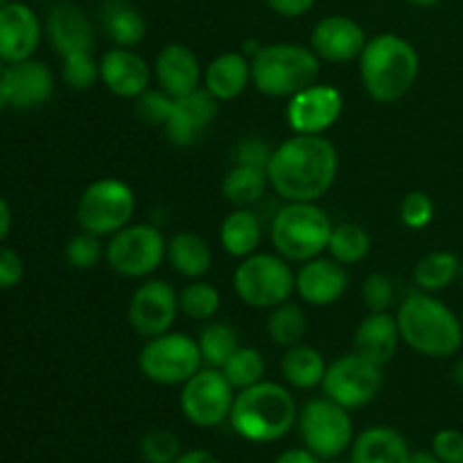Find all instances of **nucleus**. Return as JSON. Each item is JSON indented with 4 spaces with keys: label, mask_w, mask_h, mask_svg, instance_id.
<instances>
[{
    "label": "nucleus",
    "mask_w": 463,
    "mask_h": 463,
    "mask_svg": "<svg viewBox=\"0 0 463 463\" xmlns=\"http://www.w3.org/2000/svg\"><path fill=\"white\" fill-rule=\"evenodd\" d=\"M459 279L463 280V260H461V267H459Z\"/></svg>",
    "instance_id": "56"
},
{
    "label": "nucleus",
    "mask_w": 463,
    "mask_h": 463,
    "mask_svg": "<svg viewBox=\"0 0 463 463\" xmlns=\"http://www.w3.org/2000/svg\"><path fill=\"white\" fill-rule=\"evenodd\" d=\"M267 188H269V176L265 167L242 165V163H235L222 181V194L235 208H249L258 203L265 197Z\"/></svg>",
    "instance_id": "30"
},
{
    "label": "nucleus",
    "mask_w": 463,
    "mask_h": 463,
    "mask_svg": "<svg viewBox=\"0 0 463 463\" xmlns=\"http://www.w3.org/2000/svg\"><path fill=\"white\" fill-rule=\"evenodd\" d=\"M184 455L181 441L172 430L154 428L140 441V457L145 463H175Z\"/></svg>",
    "instance_id": "40"
},
{
    "label": "nucleus",
    "mask_w": 463,
    "mask_h": 463,
    "mask_svg": "<svg viewBox=\"0 0 463 463\" xmlns=\"http://www.w3.org/2000/svg\"><path fill=\"white\" fill-rule=\"evenodd\" d=\"M333 226L319 203L288 202L271 220V247L288 262L303 265L312 258L324 256Z\"/></svg>",
    "instance_id": "6"
},
{
    "label": "nucleus",
    "mask_w": 463,
    "mask_h": 463,
    "mask_svg": "<svg viewBox=\"0 0 463 463\" xmlns=\"http://www.w3.org/2000/svg\"><path fill=\"white\" fill-rule=\"evenodd\" d=\"M5 68H7V63H5L3 57H0V75H3V72H5Z\"/></svg>",
    "instance_id": "55"
},
{
    "label": "nucleus",
    "mask_w": 463,
    "mask_h": 463,
    "mask_svg": "<svg viewBox=\"0 0 463 463\" xmlns=\"http://www.w3.org/2000/svg\"><path fill=\"white\" fill-rule=\"evenodd\" d=\"M167 240L152 224H127L107 242L104 260L125 279H147L163 265Z\"/></svg>",
    "instance_id": "11"
},
{
    "label": "nucleus",
    "mask_w": 463,
    "mask_h": 463,
    "mask_svg": "<svg viewBox=\"0 0 463 463\" xmlns=\"http://www.w3.org/2000/svg\"><path fill=\"white\" fill-rule=\"evenodd\" d=\"M326 369H328V362L324 360V355L315 346H307L303 342L297 344V346L285 348L283 357H280V375H283V380L289 387L301 389V392L321 387Z\"/></svg>",
    "instance_id": "29"
},
{
    "label": "nucleus",
    "mask_w": 463,
    "mask_h": 463,
    "mask_svg": "<svg viewBox=\"0 0 463 463\" xmlns=\"http://www.w3.org/2000/svg\"><path fill=\"white\" fill-rule=\"evenodd\" d=\"M45 32L59 57L75 52H93L95 32L84 9L72 3H59L50 9Z\"/></svg>",
    "instance_id": "23"
},
{
    "label": "nucleus",
    "mask_w": 463,
    "mask_h": 463,
    "mask_svg": "<svg viewBox=\"0 0 463 463\" xmlns=\"http://www.w3.org/2000/svg\"><path fill=\"white\" fill-rule=\"evenodd\" d=\"M405 3L414 5V7H434V5H439L441 0H405Z\"/></svg>",
    "instance_id": "53"
},
{
    "label": "nucleus",
    "mask_w": 463,
    "mask_h": 463,
    "mask_svg": "<svg viewBox=\"0 0 463 463\" xmlns=\"http://www.w3.org/2000/svg\"><path fill=\"white\" fill-rule=\"evenodd\" d=\"M63 84L75 90H89L99 81V59L93 52H75L61 57Z\"/></svg>",
    "instance_id": "39"
},
{
    "label": "nucleus",
    "mask_w": 463,
    "mask_h": 463,
    "mask_svg": "<svg viewBox=\"0 0 463 463\" xmlns=\"http://www.w3.org/2000/svg\"><path fill=\"white\" fill-rule=\"evenodd\" d=\"M319 75L321 59L301 43L260 45L251 57V84L267 98H294Z\"/></svg>",
    "instance_id": "5"
},
{
    "label": "nucleus",
    "mask_w": 463,
    "mask_h": 463,
    "mask_svg": "<svg viewBox=\"0 0 463 463\" xmlns=\"http://www.w3.org/2000/svg\"><path fill=\"white\" fill-rule=\"evenodd\" d=\"M339 172L337 147L326 136L294 134L271 149L269 188L285 202H319Z\"/></svg>",
    "instance_id": "1"
},
{
    "label": "nucleus",
    "mask_w": 463,
    "mask_h": 463,
    "mask_svg": "<svg viewBox=\"0 0 463 463\" xmlns=\"http://www.w3.org/2000/svg\"><path fill=\"white\" fill-rule=\"evenodd\" d=\"M267 333L276 346H297L307 333V315L298 303H280V306L271 307L269 319H267Z\"/></svg>",
    "instance_id": "34"
},
{
    "label": "nucleus",
    "mask_w": 463,
    "mask_h": 463,
    "mask_svg": "<svg viewBox=\"0 0 463 463\" xmlns=\"http://www.w3.org/2000/svg\"><path fill=\"white\" fill-rule=\"evenodd\" d=\"M102 240L104 238H99V235L86 233V231L72 235L63 249L68 265L77 271H89L98 267L104 260V251H107Z\"/></svg>",
    "instance_id": "38"
},
{
    "label": "nucleus",
    "mask_w": 463,
    "mask_h": 463,
    "mask_svg": "<svg viewBox=\"0 0 463 463\" xmlns=\"http://www.w3.org/2000/svg\"><path fill=\"white\" fill-rule=\"evenodd\" d=\"M172 107H175V98L163 89H147L134 99L136 116L149 127H165Z\"/></svg>",
    "instance_id": "41"
},
{
    "label": "nucleus",
    "mask_w": 463,
    "mask_h": 463,
    "mask_svg": "<svg viewBox=\"0 0 463 463\" xmlns=\"http://www.w3.org/2000/svg\"><path fill=\"white\" fill-rule=\"evenodd\" d=\"M152 66L134 48H111L99 57V81L113 95L136 99L149 89Z\"/></svg>",
    "instance_id": "21"
},
{
    "label": "nucleus",
    "mask_w": 463,
    "mask_h": 463,
    "mask_svg": "<svg viewBox=\"0 0 463 463\" xmlns=\"http://www.w3.org/2000/svg\"><path fill=\"white\" fill-rule=\"evenodd\" d=\"M271 156V147L260 138H247L235 147L233 158L235 163H242V165H256V167H265L269 163Z\"/></svg>",
    "instance_id": "46"
},
{
    "label": "nucleus",
    "mask_w": 463,
    "mask_h": 463,
    "mask_svg": "<svg viewBox=\"0 0 463 463\" xmlns=\"http://www.w3.org/2000/svg\"><path fill=\"white\" fill-rule=\"evenodd\" d=\"M326 251L344 267L360 265L371 253V235L366 233L364 226L353 224V222L335 224Z\"/></svg>",
    "instance_id": "31"
},
{
    "label": "nucleus",
    "mask_w": 463,
    "mask_h": 463,
    "mask_svg": "<svg viewBox=\"0 0 463 463\" xmlns=\"http://www.w3.org/2000/svg\"><path fill=\"white\" fill-rule=\"evenodd\" d=\"M136 211V194L129 184L116 176L93 181L81 193L77 203V224L86 233L111 238L127 224Z\"/></svg>",
    "instance_id": "8"
},
{
    "label": "nucleus",
    "mask_w": 463,
    "mask_h": 463,
    "mask_svg": "<svg viewBox=\"0 0 463 463\" xmlns=\"http://www.w3.org/2000/svg\"><path fill=\"white\" fill-rule=\"evenodd\" d=\"M461 463H463V461H461Z\"/></svg>",
    "instance_id": "58"
},
{
    "label": "nucleus",
    "mask_w": 463,
    "mask_h": 463,
    "mask_svg": "<svg viewBox=\"0 0 463 463\" xmlns=\"http://www.w3.org/2000/svg\"><path fill=\"white\" fill-rule=\"evenodd\" d=\"M274 463H324V459H319L307 448H292V450H285L283 455L276 457Z\"/></svg>",
    "instance_id": "48"
},
{
    "label": "nucleus",
    "mask_w": 463,
    "mask_h": 463,
    "mask_svg": "<svg viewBox=\"0 0 463 463\" xmlns=\"http://www.w3.org/2000/svg\"><path fill=\"white\" fill-rule=\"evenodd\" d=\"M362 298H364V306L369 307V312H389V307L393 306V298H396L393 280L387 274L373 271L362 283Z\"/></svg>",
    "instance_id": "43"
},
{
    "label": "nucleus",
    "mask_w": 463,
    "mask_h": 463,
    "mask_svg": "<svg viewBox=\"0 0 463 463\" xmlns=\"http://www.w3.org/2000/svg\"><path fill=\"white\" fill-rule=\"evenodd\" d=\"M220 371L226 375V380H229L235 392H242V389L253 387V384L265 380L267 362L258 348L240 346Z\"/></svg>",
    "instance_id": "36"
},
{
    "label": "nucleus",
    "mask_w": 463,
    "mask_h": 463,
    "mask_svg": "<svg viewBox=\"0 0 463 463\" xmlns=\"http://www.w3.org/2000/svg\"><path fill=\"white\" fill-rule=\"evenodd\" d=\"M461 260L450 251H434L420 258L414 267V280L420 292H441L455 279H459Z\"/></svg>",
    "instance_id": "32"
},
{
    "label": "nucleus",
    "mask_w": 463,
    "mask_h": 463,
    "mask_svg": "<svg viewBox=\"0 0 463 463\" xmlns=\"http://www.w3.org/2000/svg\"><path fill=\"white\" fill-rule=\"evenodd\" d=\"M217 104L220 102L206 89H197L194 93L176 98L170 118L163 127L167 140L175 147H193V145H197L217 118V111H220Z\"/></svg>",
    "instance_id": "16"
},
{
    "label": "nucleus",
    "mask_w": 463,
    "mask_h": 463,
    "mask_svg": "<svg viewBox=\"0 0 463 463\" xmlns=\"http://www.w3.org/2000/svg\"><path fill=\"white\" fill-rule=\"evenodd\" d=\"M222 294L206 280H193L179 292V310L193 321H211L220 312Z\"/></svg>",
    "instance_id": "37"
},
{
    "label": "nucleus",
    "mask_w": 463,
    "mask_h": 463,
    "mask_svg": "<svg viewBox=\"0 0 463 463\" xmlns=\"http://www.w3.org/2000/svg\"><path fill=\"white\" fill-rule=\"evenodd\" d=\"M262 242V224L251 208H235L220 226V244L231 258L251 256Z\"/></svg>",
    "instance_id": "28"
},
{
    "label": "nucleus",
    "mask_w": 463,
    "mask_h": 463,
    "mask_svg": "<svg viewBox=\"0 0 463 463\" xmlns=\"http://www.w3.org/2000/svg\"><path fill=\"white\" fill-rule=\"evenodd\" d=\"M297 423L307 450L324 461L337 459L355 441L351 410L330 401L328 396L307 401L298 411Z\"/></svg>",
    "instance_id": "10"
},
{
    "label": "nucleus",
    "mask_w": 463,
    "mask_h": 463,
    "mask_svg": "<svg viewBox=\"0 0 463 463\" xmlns=\"http://www.w3.org/2000/svg\"><path fill=\"white\" fill-rule=\"evenodd\" d=\"M203 366L222 369L231 355L240 348L238 330L224 321H208L197 337Z\"/></svg>",
    "instance_id": "33"
},
{
    "label": "nucleus",
    "mask_w": 463,
    "mask_h": 463,
    "mask_svg": "<svg viewBox=\"0 0 463 463\" xmlns=\"http://www.w3.org/2000/svg\"><path fill=\"white\" fill-rule=\"evenodd\" d=\"M41 36L43 27L30 5L9 0L5 7H0V57L5 63L34 57Z\"/></svg>",
    "instance_id": "18"
},
{
    "label": "nucleus",
    "mask_w": 463,
    "mask_h": 463,
    "mask_svg": "<svg viewBox=\"0 0 463 463\" xmlns=\"http://www.w3.org/2000/svg\"><path fill=\"white\" fill-rule=\"evenodd\" d=\"M410 463H443L441 459H439L437 455H434L432 450H419V452H411L410 457Z\"/></svg>",
    "instance_id": "51"
},
{
    "label": "nucleus",
    "mask_w": 463,
    "mask_h": 463,
    "mask_svg": "<svg viewBox=\"0 0 463 463\" xmlns=\"http://www.w3.org/2000/svg\"><path fill=\"white\" fill-rule=\"evenodd\" d=\"M235 389L220 369L203 366L185 384H181L179 405L185 420L197 428L211 430L229 420Z\"/></svg>",
    "instance_id": "12"
},
{
    "label": "nucleus",
    "mask_w": 463,
    "mask_h": 463,
    "mask_svg": "<svg viewBox=\"0 0 463 463\" xmlns=\"http://www.w3.org/2000/svg\"><path fill=\"white\" fill-rule=\"evenodd\" d=\"M366 32L353 18L333 14L326 16L312 27L310 48L315 50L321 61L328 63H346L353 59H360L362 50L366 45Z\"/></svg>",
    "instance_id": "19"
},
{
    "label": "nucleus",
    "mask_w": 463,
    "mask_h": 463,
    "mask_svg": "<svg viewBox=\"0 0 463 463\" xmlns=\"http://www.w3.org/2000/svg\"><path fill=\"white\" fill-rule=\"evenodd\" d=\"M138 369L154 384L163 387L185 384L199 369H203L197 339L172 330L147 339L138 353Z\"/></svg>",
    "instance_id": "9"
},
{
    "label": "nucleus",
    "mask_w": 463,
    "mask_h": 463,
    "mask_svg": "<svg viewBox=\"0 0 463 463\" xmlns=\"http://www.w3.org/2000/svg\"><path fill=\"white\" fill-rule=\"evenodd\" d=\"M432 452L443 463H461L463 461V432L459 430H439L432 439Z\"/></svg>",
    "instance_id": "44"
},
{
    "label": "nucleus",
    "mask_w": 463,
    "mask_h": 463,
    "mask_svg": "<svg viewBox=\"0 0 463 463\" xmlns=\"http://www.w3.org/2000/svg\"><path fill=\"white\" fill-rule=\"evenodd\" d=\"M165 258L176 274L190 280L203 279L213 267L211 244L190 231H179L167 240Z\"/></svg>",
    "instance_id": "27"
},
{
    "label": "nucleus",
    "mask_w": 463,
    "mask_h": 463,
    "mask_svg": "<svg viewBox=\"0 0 463 463\" xmlns=\"http://www.w3.org/2000/svg\"><path fill=\"white\" fill-rule=\"evenodd\" d=\"M452 378H455V383L459 384V387H463V357L461 360H457L455 369H452Z\"/></svg>",
    "instance_id": "52"
},
{
    "label": "nucleus",
    "mask_w": 463,
    "mask_h": 463,
    "mask_svg": "<svg viewBox=\"0 0 463 463\" xmlns=\"http://www.w3.org/2000/svg\"><path fill=\"white\" fill-rule=\"evenodd\" d=\"M401 342L402 339L396 315H392V312H369L355 328L353 351L373 362V364L384 366L393 360Z\"/></svg>",
    "instance_id": "24"
},
{
    "label": "nucleus",
    "mask_w": 463,
    "mask_h": 463,
    "mask_svg": "<svg viewBox=\"0 0 463 463\" xmlns=\"http://www.w3.org/2000/svg\"><path fill=\"white\" fill-rule=\"evenodd\" d=\"M348 283H351V279H348V271L342 262L330 256H317L303 262L301 269L297 271L294 292L307 306L328 307L335 306L346 294Z\"/></svg>",
    "instance_id": "20"
},
{
    "label": "nucleus",
    "mask_w": 463,
    "mask_h": 463,
    "mask_svg": "<svg viewBox=\"0 0 463 463\" xmlns=\"http://www.w3.org/2000/svg\"><path fill=\"white\" fill-rule=\"evenodd\" d=\"M269 9L283 18H301L317 5V0H267Z\"/></svg>",
    "instance_id": "47"
},
{
    "label": "nucleus",
    "mask_w": 463,
    "mask_h": 463,
    "mask_svg": "<svg viewBox=\"0 0 463 463\" xmlns=\"http://www.w3.org/2000/svg\"><path fill=\"white\" fill-rule=\"evenodd\" d=\"M25 276V262L21 253L0 244V289H14Z\"/></svg>",
    "instance_id": "45"
},
{
    "label": "nucleus",
    "mask_w": 463,
    "mask_h": 463,
    "mask_svg": "<svg viewBox=\"0 0 463 463\" xmlns=\"http://www.w3.org/2000/svg\"><path fill=\"white\" fill-rule=\"evenodd\" d=\"M420 57L414 45L393 32L366 41L360 54V77L366 93L380 104H396L416 84Z\"/></svg>",
    "instance_id": "2"
},
{
    "label": "nucleus",
    "mask_w": 463,
    "mask_h": 463,
    "mask_svg": "<svg viewBox=\"0 0 463 463\" xmlns=\"http://www.w3.org/2000/svg\"><path fill=\"white\" fill-rule=\"evenodd\" d=\"M9 231H12V208H9L7 199L0 194V244L5 242Z\"/></svg>",
    "instance_id": "49"
},
{
    "label": "nucleus",
    "mask_w": 463,
    "mask_h": 463,
    "mask_svg": "<svg viewBox=\"0 0 463 463\" xmlns=\"http://www.w3.org/2000/svg\"><path fill=\"white\" fill-rule=\"evenodd\" d=\"M297 401L285 384L262 380L235 392L229 423L238 437L251 443L280 441L297 425Z\"/></svg>",
    "instance_id": "4"
},
{
    "label": "nucleus",
    "mask_w": 463,
    "mask_h": 463,
    "mask_svg": "<svg viewBox=\"0 0 463 463\" xmlns=\"http://www.w3.org/2000/svg\"><path fill=\"white\" fill-rule=\"evenodd\" d=\"M175 463H222L213 452L208 450H190L184 452Z\"/></svg>",
    "instance_id": "50"
},
{
    "label": "nucleus",
    "mask_w": 463,
    "mask_h": 463,
    "mask_svg": "<svg viewBox=\"0 0 463 463\" xmlns=\"http://www.w3.org/2000/svg\"><path fill=\"white\" fill-rule=\"evenodd\" d=\"M7 3H9V0H0V7H5Z\"/></svg>",
    "instance_id": "57"
},
{
    "label": "nucleus",
    "mask_w": 463,
    "mask_h": 463,
    "mask_svg": "<svg viewBox=\"0 0 463 463\" xmlns=\"http://www.w3.org/2000/svg\"><path fill=\"white\" fill-rule=\"evenodd\" d=\"M396 321L402 344L423 357H452L463 346L459 317L434 294H410L398 306Z\"/></svg>",
    "instance_id": "3"
},
{
    "label": "nucleus",
    "mask_w": 463,
    "mask_h": 463,
    "mask_svg": "<svg viewBox=\"0 0 463 463\" xmlns=\"http://www.w3.org/2000/svg\"><path fill=\"white\" fill-rule=\"evenodd\" d=\"M152 72L158 89H163L175 99L202 89L203 68L194 50L184 43H167L156 54Z\"/></svg>",
    "instance_id": "22"
},
{
    "label": "nucleus",
    "mask_w": 463,
    "mask_h": 463,
    "mask_svg": "<svg viewBox=\"0 0 463 463\" xmlns=\"http://www.w3.org/2000/svg\"><path fill=\"white\" fill-rule=\"evenodd\" d=\"M0 81L7 93L9 107L18 109V111H32V109L43 107L54 93L52 71L48 68V63L34 57L7 63Z\"/></svg>",
    "instance_id": "17"
},
{
    "label": "nucleus",
    "mask_w": 463,
    "mask_h": 463,
    "mask_svg": "<svg viewBox=\"0 0 463 463\" xmlns=\"http://www.w3.org/2000/svg\"><path fill=\"white\" fill-rule=\"evenodd\" d=\"M321 389H324V396L346 410H360L369 405L383 389V366L373 364L353 351L330 362Z\"/></svg>",
    "instance_id": "13"
},
{
    "label": "nucleus",
    "mask_w": 463,
    "mask_h": 463,
    "mask_svg": "<svg viewBox=\"0 0 463 463\" xmlns=\"http://www.w3.org/2000/svg\"><path fill=\"white\" fill-rule=\"evenodd\" d=\"M179 292L161 279H149L131 294L127 317L136 335L145 339L158 337L175 326L179 315Z\"/></svg>",
    "instance_id": "14"
},
{
    "label": "nucleus",
    "mask_w": 463,
    "mask_h": 463,
    "mask_svg": "<svg viewBox=\"0 0 463 463\" xmlns=\"http://www.w3.org/2000/svg\"><path fill=\"white\" fill-rule=\"evenodd\" d=\"M104 30L118 48H136L147 34V23L131 5H111L104 14Z\"/></svg>",
    "instance_id": "35"
},
{
    "label": "nucleus",
    "mask_w": 463,
    "mask_h": 463,
    "mask_svg": "<svg viewBox=\"0 0 463 463\" xmlns=\"http://www.w3.org/2000/svg\"><path fill=\"white\" fill-rule=\"evenodd\" d=\"M401 220L411 231L428 229L434 220L432 197L428 193H423V190H414V193L405 194V199L401 203Z\"/></svg>",
    "instance_id": "42"
},
{
    "label": "nucleus",
    "mask_w": 463,
    "mask_h": 463,
    "mask_svg": "<svg viewBox=\"0 0 463 463\" xmlns=\"http://www.w3.org/2000/svg\"><path fill=\"white\" fill-rule=\"evenodd\" d=\"M410 457L405 437L387 425L364 430L351 446V463H410Z\"/></svg>",
    "instance_id": "26"
},
{
    "label": "nucleus",
    "mask_w": 463,
    "mask_h": 463,
    "mask_svg": "<svg viewBox=\"0 0 463 463\" xmlns=\"http://www.w3.org/2000/svg\"><path fill=\"white\" fill-rule=\"evenodd\" d=\"M251 84V61L242 52H222L203 68V89L217 102L240 98Z\"/></svg>",
    "instance_id": "25"
},
{
    "label": "nucleus",
    "mask_w": 463,
    "mask_h": 463,
    "mask_svg": "<svg viewBox=\"0 0 463 463\" xmlns=\"http://www.w3.org/2000/svg\"><path fill=\"white\" fill-rule=\"evenodd\" d=\"M7 107H9V99H7V93H5L3 81H0V111H3V109H7Z\"/></svg>",
    "instance_id": "54"
},
{
    "label": "nucleus",
    "mask_w": 463,
    "mask_h": 463,
    "mask_svg": "<svg viewBox=\"0 0 463 463\" xmlns=\"http://www.w3.org/2000/svg\"><path fill=\"white\" fill-rule=\"evenodd\" d=\"M342 90L317 81V84L307 86L306 90L288 99L285 116H288V122L294 134L324 136L342 118Z\"/></svg>",
    "instance_id": "15"
},
{
    "label": "nucleus",
    "mask_w": 463,
    "mask_h": 463,
    "mask_svg": "<svg viewBox=\"0 0 463 463\" xmlns=\"http://www.w3.org/2000/svg\"><path fill=\"white\" fill-rule=\"evenodd\" d=\"M297 274L279 253H251L233 271V288L240 301L256 310H271L289 301Z\"/></svg>",
    "instance_id": "7"
}]
</instances>
